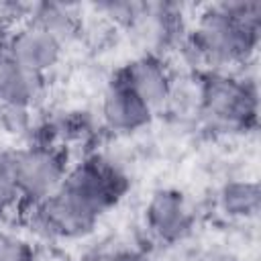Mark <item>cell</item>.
<instances>
[{
	"label": "cell",
	"instance_id": "1",
	"mask_svg": "<svg viewBox=\"0 0 261 261\" xmlns=\"http://www.w3.org/2000/svg\"><path fill=\"white\" fill-rule=\"evenodd\" d=\"M261 27L251 24L237 16L228 2L206 6L196 24L177 49H181L186 61L204 71H226L230 65H243L257 49Z\"/></svg>",
	"mask_w": 261,
	"mask_h": 261
},
{
	"label": "cell",
	"instance_id": "2",
	"mask_svg": "<svg viewBox=\"0 0 261 261\" xmlns=\"http://www.w3.org/2000/svg\"><path fill=\"white\" fill-rule=\"evenodd\" d=\"M196 106L214 130H245L257 120V88L253 80L228 71H204L196 90Z\"/></svg>",
	"mask_w": 261,
	"mask_h": 261
},
{
	"label": "cell",
	"instance_id": "3",
	"mask_svg": "<svg viewBox=\"0 0 261 261\" xmlns=\"http://www.w3.org/2000/svg\"><path fill=\"white\" fill-rule=\"evenodd\" d=\"M67 155L47 143H31L14 149V173L20 202L35 206L53 196L65 181Z\"/></svg>",
	"mask_w": 261,
	"mask_h": 261
},
{
	"label": "cell",
	"instance_id": "4",
	"mask_svg": "<svg viewBox=\"0 0 261 261\" xmlns=\"http://www.w3.org/2000/svg\"><path fill=\"white\" fill-rule=\"evenodd\" d=\"M98 220L100 214L65 188L29 206V226L43 239H82L96 228Z\"/></svg>",
	"mask_w": 261,
	"mask_h": 261
},
{
	"label": "cell",
	"instance_id": "5",
	"mask_svg": "<svg viewBox=\"0 0 261 261\" xmlns=\"http://www.w3.org/2000/svg\"><path fill=\"white\" fill-rule=\"evenodd\" d=\"M61 188L77 196L102 216L124 196L128 190V179L114 163L94 155L71 167Z\"/></svg>",
	"mask_w": 261,
	"mask_h": 261
},
{
	"label": "cell",
	"instance_id": "6",
	"mask_svg": "<svg viewBox=\"0 0 261 261\" xmlns=\"http://www.w3.org/2000/svg\"><path fill=\"white\" fill-rule=\"evenodd\" d=\"M194 224V212L188 198L175 188L155 190L145 204V226L161 243L186 239Z\"/></svg>",
	"mask_w": 261,
	"mask_h": 261
},
{
	"label": "cell",
	"instance_id": "7",
	"mask_svg": "<svg viewBox=\"0 0 261 261\" xmlns=\"http://www.w3.org/2000/svg\"><path fill=\"white\" fill-rule=\"evenodd\" d=\"M63 49L65 47L57 39L29 20L14 27L4 39V53L12 61L41 75L51 71L61 61Z\"/></svg>",
	"mask_w": 261,
	"mask_h": 261
},
{
	"label": "cell",
	"instance_id": "8",
	"mask_svg": "<svg viewBox=\"0 0 261 261\" xmlns=\"http://www.w3.org/2000/svg\"><path fill=\"white\" fill-rule=\"evenodd\" d=\"M133 94H137L153 112L163 108L173 92V77L159 55L141 53L122 65L116 75Z\"/></svg>",
	"mask_w": 261,
	"mask_h": 261
},
{
	"label": "cell",
	"instance_id": "9",
	"mask_svg": "<svg viewBox=\"0 0 261 261\" xmlns=\"http://www.w3.org/2000/svg\"><path fill=\"white\" fill-rule=\"evenodd\" d=\"M102 120L110 130L116 133H135L147 126L153 118V110L133 94L118 77H112L104 96H102Z\"/></svg>",
	"mask_w": 261,
	"mask_h": 261
},
{
	"label": "cell",
	"instance_id": "10",
	"mask_svg": "<svg viewBox=\"0 0 261 261\" xmlns=\"http://www.w3.org/2000/svg\"><path fill=\"white\" fill-rule=\"evenodd\" d=\"M45 94V75L12 61L0 51V100L2 104L33 108Z\"/></svg>",
	"mask_w": 261,
	"mask_h": 261
},
{
	"label": "cell",
	"instance_id": "11",
	"mask_svg": "<svg viewBox=\"0 0 261 261\" xmlns=\"http://www.w3.org/2000/svg\"><path fill=\"white\" fill-rule=\"evenodd\" d=\"M29 22H33V24L41 27L43 31H47L63 47L73 43L84 31L82 16H80L77 8L71 6V4H59V2L33 4Z\"/></svg>",
	"mask_w": 261,
	"mask_h": 261
},
{
	"label": "cell",
	"instance_id": "12",
	"mask_svg": "<svg viewBox=\"0 0 261 261\" xmlns=\"http://www.w3.org/2000/svg\"><path fill=\"white\" fill-rule=\"evenodd\" d=\"M218 206L228 218H255L261 208V188L255 179H228L218 192Z\"/></svg>",
	"mask_w": 261,
	"mask_h": 261
},
{
	"label": "cell",
	"instance_id": "13",
	"mask_svg": "<svg viewBox=\"0 0 261 261\" xmlns=\"http://www.w3.org/2000/svg\"><path fill=\"white\" fill-rule=\"evenodd\" d=\"M33 108L27 106H12V104H2L0 110V128L6 135L12 137H27L35 133V118H33Z\"/></svg>",
	"mask_w": 261,
	"mask_h": 261
},
{
	"label": "cell",
	"instance_id": "14",
	"mask_svg": "<svg viewBox=\"0 0 261 261\" xmlns=\"http://www.w3.org/2000/svg\"><path fill=\"white\" fill-rule=\"evenodd\" d=\"M20 202L16 173H14V151H0V212H6Z\"/></svg>",
	"mask_w": 261,
	"mask_h": 261
},
{
	"label": "cell",
	"instance_id": "15",
	"mask_svg": "<svg viewBox=\"0 0 261 261\" xmlns=\"http://www.w3.org/2000/svg\"><path fill=\"white\" fill-rule=\"evenodd\" d=\"M143 6L141 2H128V0H108V2H100L96 4L94 8L104 16L108 18L112 24H118V27H124L128 29L137 16L143 12Z\"/></svg>",
	"mask_w": 261,
	"mask_h": 261
},
{
	"label": "cell",
	"instance_id": "16",
	"mask_svg": "<svg viewBox=\"0 0 261 261\" xmlns=\"http://www.w3.org/2000/svg\"><path fill=\"white\" fill-rule=\"evenodd\" d=\"M0 261H39L35 247L20 234L0 230Z\"/></svg>",
	"mask_w": 261,
	"mask_h": 261
},
{
	"label": "cell",
	"instance_id": "17",
	"mask_svg": "<svg viewBox=\"0 0 261 261\" xmlns=\"http://www.w3.org/2000/svg\"><path fill=\"white\" fill-rule=\"evenodd\" d=\"M100 261H151V257L139 249H118L112 253H104Z\"/></svg>",
	"mask_w": 261,
	"mask_h": 261
},
{
	"label": "cell",
	"instance_id": "18",
	"mask_svg": "<svg viewBox=\"0 0 261 261\" xmlns=\"http://www.w3.org/2000/svg\"><path fill=\"white\" fill-rule=\"evenodd\" d=\"M198 261H241L234 253L230 251H222V249H212V251H206Z\"/></svg>",
	"mask_w": 261,
	"mask_h": 261
},
{
	"label": "cell",
	"instance_id": "19",
	"mask_svg": "<svg viewBox=\"0 0 261 261\" xmlns=\"http://www.w3.org/2000/svg\"><path fill=\"white\" fill-rule=\"evenodd\" d=\"M4 39H6V37H2V39H0V51L4 49Z\"/></svg>",
	"mask_w": 261,
	"mask_h": 261
},
{
	"label": "cell",
	"instance_id": "20",
	"mask_svg": "<svg viewBox=\"0 0 261 261\" xmlns=\"http://www.w3.org/2000/svg\"><path fill=\"white\" fill-rule=\"evenodd\" d=\"M0 110H2V100H0Z\"/></svg>",
	"mask_w": 261,
	"mask_h": 261
}]
</instances>
